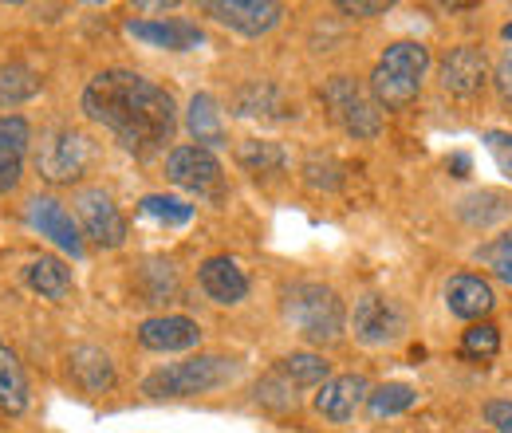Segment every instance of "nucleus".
Listing matches in <instances>:
<instances>
[{
  "label": "nucleus",
  "instance_id": "obj_32",
  "mask_svg": "<svg viewBox=\"0 0 512 433\" xmlns=\"http://www.w3.org/2000/svg\"><path fill=\"white\" fill-rule=\"evenodd\" d=\"M501 351V331L493 323H473L461 339V355L465 359H493Z\"/></svg>",
  "mask_w": 512,
  "mask_h": 433
},
{
  "label": "nucleus",
  "instance_id": "obj_19",
  "mask_svg": "<svg viewBox=\"0 0 512 433\" xmlns=\"http://www.w3.org/2000/svg\"><path fill=\"white\" fill-rule=\"evenodd\" d=\"M446 308L457 319H473V323L481 319L485 323V315L497 308V292H493L489 280H481L473 272H461L446 284Z\"/></svg>",
  "mask_w": 512,
  "mask_h": 433
},
{
  "label": "nucleus",
  "instance_id": "obj_24",
  "mask_svg": "<svg viewBox=\"0 0 512 433\" xmlns=\"http://www.w3.org/2000/svg\"><path fill=\"white\" fill-rule=\"evenodd\" d=\"M0 410L8 414H24L28 410V378L20 359L0 343Z\"/></svg>",
  "mask_w": 512,
  "mask_h": 433
},
{
  "label": "nucleus",
  "instance_id": "obj_21",
  "mask_svg": "<svg viewBox=\"0 0 512 433\" xmlns=\"http://www.w3.org/2000/svg\"><path fill=\"white\" fill-rule=\"evenodd\" d=\"M186 130H190L193 146H201V150H217V146H225V119H221V107H217V99L213 95H193L190 99V111H186Z\"/></svg>",
  "mask_w": 512,
  "mask_h": 433
},
{
  "label": "nucleus",
  "instance_id": "obj_14",
  "mask_svg": "<svg viewBox=\"0 0 512 433\" xmlns=\"http://www.w3.org/2000/svg\"><path fill=\"white\" fill-rule=\"evenodd\" d=\"M371 394V382L363 374H339V378H327L316 394V410H320L327 422L335 426H347L355 418V410L367 402Z\"/></svg>",
  "mask_w": 512,
  "mask_h": 433
},
{
  "label": "nucleus",
  "instance_id": "obj_37",
  "mask_svg": "<svg viewBox=\"0 0 512 433\" xmlns=\"http://www.w3.org/2000/svg\"><path fill=\"white\" fill-rule=\"evenodd\" d=\"M339 12L363 20V16H386L390 12V0H339Z\"/></svg>",
  "mask_w": 512,
  "mask_h": 433
},
{
  "label": "nucleus",
  "instance_id": "obj_3",
  "mask_svg": "<svg viewBox=\"0 0 512 433\" xmlns=\"http://www.w3.org/2000/svg\"><path fill=\"white\" fill-rule=\"evenodd\" d=\"M430 71V48L418 40H398L390 44L375 71H371V99L383 111H402L422 95V79Z\"/></svg>",
  "mask_w": 512,
  "mask_h": 433
},
{
  "label": "nucleus",
  "instance_id": "obj_40",
  "mask_svg": "<svg viewBox=\"0 0 512 433\" xmlns=\"http://www.w3.org/2000/svg\"><path fill=\"white\" fill-rule=\"evenodd\" d=\"M497 276H501L505 284H512V264H505V268H497Z\"/></svg>",
  "mask_w": 512,
  "mask_h": 433
},
{
  "label": "nucleus",
  "instance_id": "obj_29",
  "mask_svg": "<svg viewBox=\"0 0 512 433\" xmlns=\"http://www.w3.org/2000/svg\"><path fill=\"white\" fill-rule=\"evenodd\" d=\"M237 158H241V166H245L249 174H280L284 162H288L276 142H260V138H249V142L237 150Z\"/></svg>",
  "mask_w": 512,
  "mask_h": 433
},
{
  "label": "nucleus",
  "instance_id": "obj_8",
  "mask_svg": "<svg viewBox=\"0 0 512 433\" xmlns=\"http://www.w3.org/2000/svg\"><path fill=\"white\" fill-rule=\"evenodd\" d=\"M75 217H79V229L83 237H91L99 248H119L127 241V217L123 209L115 205V197L107 189L87 186L75 193Z\"/></svg>",
  "mask_w": 512,
  "mask_h": 433
},
{
  "label": "nucleus",
  "instance_id": "obj_18",
  "mask_svg": "<svg viewBox=\"0 0 512 433\" xmlns=\"http://www.w3.org/2000/svg\"><path fill=\"white\" fill-rule=\"evenodd\" d=\"M32 126L20 115H0V197L12 193L24 178V158H28Z\"/></svg>",
  "mask_w": 512,
  "mask_h": 433
},
{
  "label": "nucleus",
  "instance_id": "obj_10",
  "mask_svg": "<svg viewBox=\"0 0 512 433\" xmlns=\"http://www.w3.org/2000/svg\"><path fill=\"white\" fill-rule=\"evenodd\" d=\"M201 12L241 36H264L284 20V4L276 0H205Z\"/></svg>",
  "mask_w": 512,
  "mask_h": 433
},
{
  "label": "nucleus",
  "instance_id": "obj_9",
  "mask_svg": "<svg viewBox=\"0 0 512 433\" xmlns=\"http://www.w3.org/2000/svg\"><path fill=\"white\" fill-rule=\"evenodd\" d=\"M351 327H355V339H359V343H367V347H386V343L402 339L406 319H402V308H398L394 300H386L379 292H363V296L355 300V319H351Z\"/></svg>",
  "mask_w": 512,
  "mask_h": 433
},
{
  "label": "nucleus",
  "instance_id": "obj_33",
  "mask_svg": "<svg viewBox=\"0 0 512 433\" xmlns=\"http://www.w3.org/2000/svg\"><path fill=\"white\" fill-rule=\"evenodd\" d=\"M304 178H308V186L312 189H335L343 182V166L335 162V158H308V166H304Z\"/></svg>",
  "mask_w": 512,
  "mask_h": 433
},
{
  "label": "nucleus",
  "instance_id": "obj_28",
  "mask_svg": "<svg viewBox=\"0 0 512 433\" xmlns=\"http://www.w3.org/2000/svg\"><path fill=\"white\" fill-rule=\"evenodd\" d=\"M142 217L158 221V225H190L193 221V205L182 201V197H166V193H150L138 201Z\"/></svg>",
  "mask_w": 512,
  "mask_h": 433
},
{
  "label": "nucleus",
  "instance_id": "obj_13",
  "mask_svg": "<svg viewBox=\"0 0 512 433\" xmlns=\"http://www.w3.org/2000/svg\"><path fill=\"white\" fill-rule=\"evenodd\" d=\"M438 75H442V91L446 95H453V99H473V95H481V87L489 79V63H485L481 48L461 44V48H453L446 60H442Z\"/></svg>",
  "mask_w": 512,
  "mask_h": 433
},
{
  "label": "nucleus",
  "instance_id": "obj_27",
  "mask_svg": "<svg viewBox=\"0 0 512 433\" xmlns=\"http://www.w3.org/2000/svg\"><path fill=\"white\" fill-rule=\"evenodd\" d=\"M280 374L292 386H323L331 378V363L323 355H312V351H296V355L280 359Z\"/></svg>",
  "mask_w": 512,
  "mask_h": 433
},
{
  "label": "nucleus",
  "instance_id": "obj_6",
  "mask_svg": "<svg viewBox=\"0 0 512 433\" xmlns=\"http://www.w3.org/2000/svg\"><path fill=\"white\" fill-rule=\"evenodd\" d=\"M91 154H95V150H91V138H87L83 130L56 126V130H48V134L40 138V146H36V170H40V178L52 182V186H71V182H79V178L87 174Z\"/></svg>",
  "mask_w": 512,
  "mask_h": 433
},
{
  "label": "nucleus",
  "instance_id": "obj_41",
  "mask_svg": "<svg viewBox=\"0 0 512 433\" xmlns=\"http://www.w3.org/2000/svg\"><path fill=\"white\" fill-rule=\"evenodd\" d=\"M501 36H505V40H512V24H505V28H501Z\"/></svg>",
  "mask_w": 512,
  "mask_h": 433
},
{
  "label": "nucleus",
  "instance_id": "obj_2",
  "mask_svg": "<svg viewBox=\"0 0 512 433\" xmlns=\"http://www.w3.org/2000/svg\"><path fill=\"white\" fill-rule=\"evenodd\" d=\"M280 311H284V323L304 339V343H339L343 331H347V308L339 300L335 288L316 284V280H296L284 288L280 296Z\"/></svg>",
  "mask_w": 512,
  "mask_h": 433
},
{
  "label": "nucleus",
  "instance_id": "obj_34",
  "mask_svg": "<svg viewBox=\"0 0 512 433\" xmlns=\"http://www.w3.org/2000/svg\"><path fill=\"white\" fill-rule=\"evenodd\" d=\"M485 146H489L497 170L512 178V130H485Z\"/></svg>",
  "mask_w": 512,
  "mask_h": 433
},
{
  "label": "nucleus",
  "instance_id": "obj_30",
  "mask_svg": "<svg viewBox=\"0 0 512 433\" xmlns=\"http://www.w3.org/2000/svg\"><path fill=\"white\" fill-rule=\"evenodd\" d=\"M256 402L260 406H268V410H296V386L284 378V374H264L260 382H256Z\"/></svg>",
  "mask_w": 512,
  "mask_h": 433
},
{
  "label": "nucleus",
  "instance_id": "obj_17",
  "mask_svg": "<svg viewBox=\"0 0 512 433\" xmlns=\"http://www.w3.org/2000/svg\"><path fill=\"white\" fill-rule=\"evenodd\" d=\"M127 32L138 44L162 48V52H193L205 44V32L190 20H130Z\"/></svg>",
  "mask_w": 512,
  "mask_h": 433
},
{
  "label": "nucleus",
  "instance_id": "obj_7",
  "mask_svg": "<svg viewBox=\"0 0 512 433\" xmlns=\"http://www.w3.org/2000/svg\"><path fill=\"white\" fill-rule=\"evenodd\" d=\"M166 178L174 182L178 189H186L193 197L209 201V205H221L225 201V174H221V162L201 150V146H174L166 154Z\"/></svg>",
  "mask_w": 512,
  "mask_h": 433
},
{
  "label": "nucleus",
  "instance_id": "obj_26",
  "mask_svg": "<svg viewBox=\"0 0 512 433\" xmlns=\"http://www.w3.org/2000/svg\"><path fill=\"white\" fill-rule=\"evenodd\" d=\"M418 402V390L406 386V382H383L367 394V414L371 418H394V414H406L410 406Z\"/></svg>",
  "mask_w": 512,
  "mask_h": 433
},
{
  "label": "nucleus",
  "instance_id": "obj_20",
  "mask_svg": "<svg viewBox=\"0 0 512 433\" xmlns=\"http://www.w3.org/2000/svg\"><path fill=\"white\" fill-rule=\"evenodd\" d=\"M67 374L83 394H103L115 386V363L103 347H75L67 355Z\"/></svg>",
  "mask_w": 512,
  "mask_h": 433
},
{
  "label": "nucleus",
  "instance_id": "obj_1",
  "mask_svg": "<svg viewBox=\"0 0 512 433\" xmlns=\"http://www.w3.org/2000/svg\"><path fill=\"white\" fill-rule=\"evenodd\" d=\"M83 115L95 126L111 130L115 142L134 158H154L166 150V142L178 130V103L166 87L154 79L127 71V67H107L99 71L79 99Z\"/></svg>",
  "mask_w": 512,
  "mask_h": 433
},
{
  "label": "nucleus",
  "instance_id": "obj_22",
  "mask_svg": "<svg viewBox=\"0 0 512 433\" xmlns=\"http://www.w3.org/2000/svg\"><path fill=\"white\" fill-rule=\"evenodd\" d=\"M24 284L36 292V296H44V300H52V304H64L67 296H71V268H67L64 260H56V256H36V260H28V268H24Z\"/></svg>",
  "mask_w": 512,
  "mask_h": 433
},
{
  "label": "nucleus",
  "instance_id": "obj_36",
  "mask_svg": "<svg viewBox=\"0 0 512 433\" xmlns=\"http://www.w3.org/2000/svg\"><path fill=\"white\" fill-rule=\"evenodd\" d=\"M485 422L497 433H512V402H505V398L485 402Z\"/></svg>",
  "mask_w": 512,
  "mask_h": 433
},
{
  "label": "nucleus",
  "instance_id": "obj_11",
  "mask_svg": "<svg viewBox=\"0 0 512 433\" xmlns=\"http://www.w3.org/2000/svg\"><path fill=\"white\" fill-rule=\"evenodd\" d=\"M24 217H28V225L40 237H48L56 248H64L71 260L83 256V229H79V221L64 209V201H56V197H32L28 209H24Z\"/></svg>",
  "mask_w": 512,
  "mask_h": 433
},
{
  "label": "nucleus",
  "instance_id": "obj_38",
  "mask_svg": "<svg viewBox=\"0 0 512 433\" xmlns=\"http://www.w3.org/2000/svg\"><path fill=\"white\" fill-rule=\"evenodd\" d=\"M493 83L505 99V107H512V48H505V56L497 60V71H493Z\"/></svg>",
  "mask_w": 512,
  "mask_h": 433
},
{
  "label": "nucleus",
  "instance_id": "obj_39",
  "mask_svg": "<svg viewBox=\"0 0 512 433\" xmlns=\"http://www.w3.org/2000/svg\"><path fill=\"white\" fill-rule=\"evenodd\" d=\"M469 166H473L469 154H449V174L453 178H469Z\"/></svg>",
  "mask_w": 512,
  "mask_h": 433
},
{
  "label": "nucleus",
  "instance_id": "obj_25",
  "mask_svg": "<svg viewBox=\"0 0 512 433\" xmlns=\"http://www.w3.org/2000/svg\"><path fill=\"white\" fill-rule=\"evenodd\" d=\"M40 95V75L24 63H0V107H16Z\"/></svg>",
  "mask_w": 512,
  "mask_h": 433
},
{
  "label": "nucleus",
  "instance_id": "obj_12",
  "mask_svg": "<svg viewBox=\"0 0 512 433\" xmlns=\"http://www.w3.org/2000/svg\"><path fill=\"white\" fill-rule=\"evenodd\" d=\"M233 115L237 119H253V123H288L296 115V107L288 103L284 87L272 79H253L245 87H237L233 95Z\"/></svg>",
  "mask_w": 512,
  "mask_h": 433
},
{
  "label": "nucleus",
  "instance_id": "obj_35",
  "mask_svg": "<svg viewBox=\"0 0 512 433\" xmlns=\"http://www.w3.org/2000/svg\"><path fill=\"white\" fill-rule=\"evenodd\" d=\"M473 260L493 264V268H505V264H512V229H509V233H501V237H493L489 245L477 248V252H473Z\"/></svg>",
  "mask_w": 512,
  "mask_h": 433
},
{
  "label": "nucleus",
  "instance_id": "obj_23",
  "mask_svg": "<svg viewBox=\"0 0 512 433\" xmlns=\"http://www.w3.org/2000/svg\"><path fill=\"white\" fill-rule=\"evenodd\" d=\"M509 213H512V201L505 193H497V189H481V193H469V197L457 201V217L465 225H473V229H489V225L505 221Z\"/></svg>",
  "mask_w": 512,
  "mask_h": 433
},
{
  "label": "nucleus",
  "instance_id": "obj_4",
  "mask_svg": "<svg viewBox=\"0 0 512 433\" xmlns=\"http://www.w3.org/2000/svg\"><path fill=\"white\" fill-rule=\"evenodd\" d=\"M237 374V363L225 355H193L186 363H170L154 371L142 382V394L150 398H190V394H209L225 386Z\"/></svg>",
  "mask_w": 512,
  "mask_h": 433
},
{
  "label": "nucleus",
  "instance_id": "obj_15",
  "mask_svg": "<svg viewBox=\"0 0 512 433\" xmlns=\"http://www.w3.org/2000/svg\"><path fill=\"white\" fill-rule=\"evenodd\" d=\"M197 284H201V292H205L213 304H221V308H233V304H241V300L249 296V276H245V268H241L237 260H229V256H209V260L197 268Z\"/></svg>",
  "mask_w": 512,
  "mask_h": 433
},
{
  "label": "nucleus",
  "instance_id": "obj_31",
  "mask_svg": "<svg viewBox=\"0 0 512 433\" xmlns=\"http://www.w3.org/2000/svg\"><path fill=\"white\" fill-rule=\"evenodd\" d=\"M142 276H154V284H146V304H170V296L178 292V272L170 260H146Z\"/></svg>",
  "mask_w": 512,
  "mask_h": 433
},
{
  "label": "nucleus",
  "instance_id": "obj_5",
  "mask_svg": "<svg viewBox=\"0 0 512 433\" xmlns=\"http://www.w3.org/2000/svg\"><path fill=\"white\" fill-rule=\"evenodd\" d=\"M320 99L327 103V111L335 115V123L343 126L351 138L371 142V138L383 134V107L367 91H359L351 75H331L323 83Z\"/></svg>",
  "mask_w": 512,
  "mask_h": 433
},
{
  "label": "nucleus",
  "instance_id": "obj_16",
  "mask_svg": "<svg viewBox=\"0 0 512 433\" xmlns=\"http://www.w3.org/2000/svg\"><path fill=\"white\" fill-rule=\"evenodd\" d=\"M138 343L146 351H193L201 343V323L190 315H154L138 323Z\"/></svg>",
  "mask_w": 512,
  "mask_h": 433
}]
</instances>
